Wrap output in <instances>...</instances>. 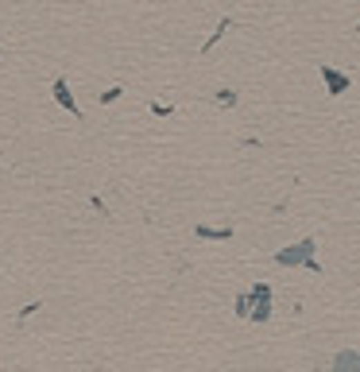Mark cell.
<instances>
[{
    "mask_svg": "<svg viewBox=\"0 0 360 372\" xmlns=\"http://www.w3.org/2000/svg\"><path fill=\"white\" fill-rule=\"evenodd\" d=\"M55 97H59L70 113H78V109H74V97H70V89H66V82H59V86H55Z\"/></svg>",
    "mask_w": 360,
    "mask_h": 372,
    "instance_id": "1",
    "label": "cell"
},
{
    "mask_svg": "<svg viewBox=\"0 0 360 372\" xmlns=\"http://www.w3.org/2000/svg\"><path fill=\"white\" fill-rule=\"evenodd\" d=\"M349 364H357V369H360V357H352V353H345V357H337V369H349Z\"/></svg>",
    "mask_w": 360,
    "mask_h": 372,
    "instance_id": "2",
    "label": "cell"
}]
</instances>
